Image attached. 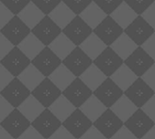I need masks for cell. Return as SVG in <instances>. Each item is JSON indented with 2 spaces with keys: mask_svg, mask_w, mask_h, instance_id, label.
<instances>
[{
  "mask_svg": "<svg viewBox=\"0 0 155 139\" xmlns=\"http://www.w3.org/2000/svg\"><path fill=\"white\" fill-rule=\"evenodd\" d=\"M76 15H79L93 0H62Z\"/></svg>",
  "mask_w": 155,
  "mask_h": 139,
  "instance_id": "13",
  "label": "cell"
},
{
  "mask_svg": "<svg viewBox=\"0 0 155 139\" xmlns=\"http://www.w3.org/2000/svg\"><path fill=\"white\" fill-rule=\"evenodd\" d=\"M33 32L42 40L50 41L60 34L61 28L48 16L45 15L34 28Z\"/></svg>",
  "mask_w": 155,
  "mask_h": 139,
  "instance_id": "1",
  "label": "cell"
},
{
  "mask_svg": "<svg viewBox=\"0 0 155 139\" xmlns=\"http://www.w3.org/2000/svg\"><path fill=\"white\" fill-rule=\"evenodd\" d=\"M79 16L91 27L95 28L107 15L93 1L80 15Z\"/></svg>",
  "mask_w": 155,
  "mask_h": 139,
  "instance_id": "8",
  "label": "cell"
},
{
  "mask_svg": "<svg viewBox=\"0 0 155 139\" xmlns=\"http://www.w3.org/2000/svg\"><path fill=\"white\" fill-rule=\"evenodd\" d=\"M48 16L60 27L64 28L76 15L62 1L49 15Z\"/></svg>",
  "mask_w": 155,
  "mask_h": 139,
  "instance_id": "7",
  "label": "cell"
},
{
  "mask_svg": "<svg viewBox=\"0 0 155 139\" xmlns=\"http://www.w3.org/2000/svg\"><path fill=\"white\" fill-rule=\"evenodd\" d=\"M110 16L122 27L127 28L138 15L124 1L111 15Z\"/></svg>",
  "mask_w": 155,
  "mask_h": 139,
  "instance_id": "6",
  "label": "cell"
},
{
  "mask_svg": "<svg viewBox=\"0 0 155 139\" xmlns=\"http://www.w3.org/2000/svg\"><path fill=\"white\" fill-rule=\"evenodd\" d=\"M125 31L134 39L135 38L136 40L141 41L153 34V28L142 17V15H138L133 23L125 28Z\"/></svg>",
  "mask_w": 155,
  "mask_h": 139,
  "instance_id": "5",
  "label": "cell"
},
{
  "mask_svg": "<svg viewBox=\"0 0 155 139\" xmlns=\"http://www.w3.org/2000/svg\"><path fill=\"white\" fill-rule=\"evenodd\" d=\"M94 31L104 40L111 41L122 34L123 28L110 15H107L102 23L94 28Z\"/></svg>",
  "mask_w": 155,
  "mask_h": 139,
  "instance_id": "3",
  "label": "cell"
},
{
  "mask_svg": "<svg viewBox=\"0 0 155 139\" xmlns=\"http://www.w3.org/2000/svg\"><path fill=\"white\" fill-rule=\"evenodd\" d=\"M17 16L29 28H34L45 15L38 7H36V5H35L32 2H30L17 15Z\"/></svg>",
  "mask_w": 155,
  "mask_h": 139,
  "instance_id": "9",
  "label": "cell"
},
{
  "mask_svg": "<svg viewBox=\"0 0 155 139\" xmlns=\"http://www.w3.org/2000/svg\"><path fill=\"white\" fill-rule=\"evenodd\" d=\"M107 15H110L124 0H93Z\"/></svg>",
  "mask_w": 155,
  "mask_h": 139,
  "instance_id": "14",
  "label": "cell"
},
{
  "mask_svg": "<svg viewBox=\"0 0 155 139\" xmlns=\"http://www.w3.org/2000/svg\"><path fill=\"white\" fill-rule=\"evenodd\" d=\"M64 34L75 41H80L91 34L92 28L79 16L76 15L64 28Z\"/></svg>",
  "mask_w": 155,
  "mask_h": 139,
  "instance_id": "2",
  "label": "cell"
},
{
  "mask_svg": "<svg viewBox=\"0 0 155 139\" xmlns=\"http://www.w3.org/2000/svg\"><path fill=\"white\" fill-rule=\"evenodd\" d=\"M2 32L12 40H20L30 32V28L17 15H15L2 28Z\"/></svg>",
  "mask_w": 155,
  "mask_h": 139,
  "instance_id": "4",
  "label": "cell"
},
{
  "mask_svg": "<svg viewBox=\"0 0 155 139\" xmlns=\"http://www.w3.org/2000/svg\"><path fill=\"white\" fill-rule=\"evenodd\" d=\"M0 2L15 15H17L31 0H0Z\"/></svg>",
  "mask_w": 155,
  "mask_h": 139,
  "instance_id": "10",
  "label": "cell"
},
{
  "mask_svg": "<svg viewBox=\"0 0 155 139\" xmlns=\"http://www.w3.org/2000/svg\"><path fill=\"white\" fill-rule=\"evenodd\" d=\"M138 15L142 14L154 2L155 0H124Z\"/></svg>",
  "mask_w": 155,
  "mask_h": 139,
  "instance_id": "12",
  "label": "cell"
},
{
  "mask_svg": "<svg viewBox=\"0 0 155 139\" xmlns=\"http://www.w3.org/2000/svg\"><path fill=\"white\" fill-rule=\"evenodd\" d=\"M31 2L36 5L45 15H48L62 2V0H31Z\"/></svg>",
  "mask_w": 155,
  "mask_h": 139,
  "instance_id": "11",
  "label": "cell"
},
{
  "mask_svg": "<svg viewBox=\"0 0 155 139\" xmlns=\"http://www.w3.org/2000/svg\"><path fill=\"white\" fill-rule=\"evenodd\" d=\"M14 16L15 15L0 2V28H3Z\"/></svg>",
  "mask_w": 155,
  "mask_h": 139,
  "instance_id": "15",
  "label": "cell"
},
{
  "mask_svg": "<svg viewBox=\"0 0 155 139\" xmlns=\"http://www.w3.org/2000/svg\"><path fill=\"white\" fill-rule=\"evenodd\" d=\"M142 17L153 28H155V1L142 14Z\"/></svg>",
  "mask_w": 155,
  "mask_h": 139,
  "instance_id": "16",
  "label": "cell"
}]
</instances>
